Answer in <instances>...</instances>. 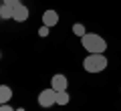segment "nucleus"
Returning <instances> with one entry per match:
<instances>
[{"instance_id": "12", "label": "nucleus", "mask_w": 121, "mask_h": 111, "mask_svg": "<svg viewBox=\"0 0 121 111\" xmlns=\"http://www.w3.org/2000/svg\"><path fill=\"white\" fill-rule=\"evenodd\" d=\"M0 111H16V109H14L10 103H4V105H0Z\"/></svg>"}, {"instance_id": "8", "label": "nucleus", "mask_w": 121, "mask_h": 111, "mask_svg": "<svg viewBox=\"0 0 121 111\" xmlns=\"http://www.w3.org/2000/svg\"><path fill=\"white\" fill-rule=\"evenodd\" d=\"M12 14H14L12 6L2 4V2H0V18H2V20H12Z\"/></svg>"}, {"instance_id": "10", "label": "nucleus", "mask_w": 121, "mask_h": 111, "mask_svg": "<svg viewBox=\"0 0 121 111\" xmlns=\"http://www.w3.org/2000/svg\"><path fill=\"white\" fill-rule=\"evenodd\" d=\"M73 32L81 39V36H85V34H87V28H85V24H81V22H75V24H73Z\"/></svg>"}, {"instance_id": "4", "label": "nucleus", "mask_w": 121, "mask_h": 111, "mask_svg": "<svg viewBox=\"0 0 121 111\" xmlns=\"http://www.w3.org/2000/svg\"><path fill=\"white\" fill-rule=\"evenodd\" d=\"M51 87L59 93V91H69V79L63 75V73H56L51 77Z\"/></svg>"}, {"instance_id": "9", "label": "nucleus", "mask_w": 121, "mask_h": 111, "mask_svg": "<svg viewBox=\"0 0 121 111\" xmlns=\"http://www.w3.org/2000/svg\"><path fill=\"white\" fill-rule=\"evenodd\" d=\"M69 101H71L69 91H59L56 93V105H69Z\"/></svg>"}, {"instance_id": "6", "label": "nucleus", "mask_w": 121, "mask_h": 111, "mask_svg": "<svg viewBox=\"0 0 121 111\" xmlns=\"http://www.w3.org/2000/svg\"><path fill=\"white\" fill-rule=\"evenodd\" d=\"M59 20H60V16H59V12H56V10L48 8V10H44V12H43V24L48 26V28L56 26V24H59Z\"/></svg>"}, {"instance_id": "3", "label": "nucleus", "mask_w": 121, "mask_h": 111, "mask_svg": "<svg viewBox=\"0 0 121 111\" xmlns=\"http://www.w3.org/2000/svg\"><path fill=\"white\" fill-rule=\"evenodd\" d=\"M36 101H39V105L43 107V109H48V107L56 105V91L52 89V87L43 89V91L39 93V97H36Z\"/></svg>"}, {"instance_id": "2", "label": "nucleus", "mask_w": 121, "mask_h": 111, "mask_svg": "<svg viewBox=\"0 0 121 111\" xmlns=\"http://www.w3.org/2000/svg\"><path fill=\"white\" fill-rule=\"evenodd\" d=\"M81 44L87 53H105L107 51V40L97 32H87L81 36Z\"/></svg>"}, {"instance_id": "15", "label": "nucleus", "mask_w": 121, "mask_h": 111, "mask_svg": "<svg viewBox=\"0 0 121 111\" xmlns=\"http://www.w3.org/2000/svg\"><path fill=\"white\" fill-rule=\"evenodd\" d=\"M0 59H2V53H0Z\"/></svg>"}, {"instance_id": "1", "label": "nucleus", "mask_w": 121, "mask_h": 111, "mask_svg": "<svg viewBox=\"0 0 121 111\" xmlns=\"http://www.w3.org/2000/svg\"><path fill=\"white\" fill-rule=\"evenodd\" d=\"M109 61L105 57V53H87V57L83 59V69L91 75H95V73H103L107 69Z\"/></svg>"}, {"instance_id": "14", "label": "nucleus", "mask_w": 121, "mask_h": 111, "mask_svg": "<svg viewBox=\"0 0 121 111\" xmlns=\"http://www.w3.org/2000/svg\"><path fill=\"white\" fill-rule=\"evenodd\" d=\"M16 111H26V109H24V107H18V109H16Z\"/></svg>"}, {"instance_id": "5", "label": "nucleus", "mask_w": 121, "mask_h": 111, "mask_svg": "<svg viewBox=\"0 0 121 111\" xmlns=\"http://www.w3.org/2000/svg\"><path fill=\"white\" fill-rule=\"evenodd\" d=\"M28 16H30V10H28V6L26 4H16L14 6V14H12V20L14 22H26L28 20Z\"/></svg>"}, {"instance_id": "13", "label": "nucleus", "mask_w": 121, "mask_h": 111, "mask_svg": "<svg viewBox=\"0 0 121 111\" xmlns=\"http://www.w3.org/2000/svg\"><path fill=\"white\" fill-rule=\"evenodd\" d=\"M2 4H8V6H16V4H20V0H2Z\"/></svg>"}, {"instance_id": "7", "label": "nucleus", "mask_w": 121, "mask_h": 111, "mask_svg": "<svg viewBox=\"0 0 121 111\" xmlns=\"http://www.w3.org/2000/svg\"><path fill=\"white\" fill-rule=\"evenodd\" d=\"M14 97L12 89H10L8 85H0V105H4V103H10Z\"/></svg>"}, {"instance_id": "16", "label": "nucleus", "mask_w": 121, "mask_h": 111, "mask_svg": "<svg viewBox=\"0 0 121 111\" xmlns=\"http://www.w3.org/2000/svg\"><path fill=\"white\" fill-rule=\"evenodd\" d=\"M0 2H2V0H0Z\"/></svg>"}, {"instance_id": "11", "label": "nucleus", "mask_w": 121, "mask_h": 111, "mask_svg": "<svg viewBox=\"0 0 121 111\" xmlns=\"http://www.w3.org/2000/svg\"><path fill=\"white\" fill-rule=\"evenodd\" d=\"M48 32H51V28H48V26H40V28H39V36H40V39H47V36H48Z\"/></svg>"}]
</instances>
